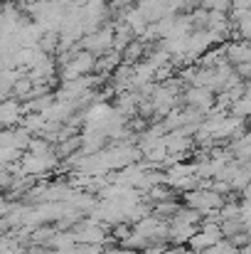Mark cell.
Listing matches in <instances>:
<instances>
[{"label":"cell","instance_id":"cell-18","mask_svg":"<svg viewBox=\"0 0 251 254\" xmlns=\"http://www.w3.org/2000/svg\"><path fill=\"white\" fill-rule=\"evenodd\" d=\"M249 119H251V116H249Z\"/></svg>","mask_w":251,"mask_h":254},{"label":"cell","instance_id":"cell-14","mask_svg":"<svg viewBox=\"0 0 251 254\" xmlns=\"http://www.w3.org/2000/svg\"><path fill=\"white\" fill-rule=\"evenodd\" d=\"M247 227H244V222L237 217V220H222V235H224V240H229V237H234L237 232H244Z\"/></svg>","mask_w":251,"mask_h":254},{"label":"cell","instance_id":"cell-2","mask_svg":"<svg viewBox=\"0 0 251 254\" xmlns=\"http://www.w3.org/2000/svg\"><path fill=\"white\" fill-rule=\"evenodd\" d=\"M74 240L77 245H96V247H106L108 242H113L111 232L106 230V225L96 222V220H86V222H77L74 225Z\"/></svg>","mask_w":251,"mask_h":254},{"label":"cell","instance_id":"cell-17","mask_svg":"<svg viewBox=\"0 0 251 254\" xmlns=\"http://www.w3.org/2000/svg\"><path fill=\"white\" fill-rule=\"evenodd\" d=\"M242 200H244V202H251V183L242 190Z\"/></svg>","mask_w":251,"mask_h":254},{"label":"cell","instance_id":"cell-8","mask_svg":"<svg viewBox=\"0 0 251 254\" xmlns=\"http://www.w3.org/2000/svg\"><path fill=\"white\" fill-rule=\"evenodd\" d=\"M121 62H123L121 52H118V50H108L106 55L96 57V72H101V74H113V69H116Z\"/></svg>","mask_w":251,"mask_h":254},{"label":"cell","instance_id":"cell-3","mask_svg":"<svg viewBox=\"0 0 251 254\" xmlns=\"http://www.w3.org/2000/svg\"><path fill=\"white\" fill-rule=\"evenodd\" d=\"M96 69V55L86 52V50H74L72 55H67L64 60V79L72 82V79H79L86 77Z\"/></svg>","mask_w":251,"mask_h":254},{"label":"cell","instance_id":"cell-13","mask_svg":"<svg viewBox=\"0 0 251 254\" xmlns=\"http://www.w3.org/2000/svg\"><path fill=\"white\" fill-rule=\"evenodd\" d=\"M17 116H20V109H17V104H12V101H7V104H0V124H2V126H5V124H12Z\"/></svg>","mask_w":251,"mask_h":254},{"label":"cell","instance_id":"cell-4","mask_svg":"<svg viewBox=\"0 0 251 254\" xmlns=\"http://www.w3.org/2000/svg\"><path fill=\"white\" fill-rule=\"evenodd\" d=\"M82 50L91 52V55H96V57H101V55H106L108 50H113V22L101 25L99 30L84 35L82 37Z\"/></svg>","mask_w":251,"mask_h":254},{"label":"cell","instance_id":"cell-1","mask_svg":"<svg viewBox=\"0 0 251 254\" xmlns=\"http://www.w3.org/2000/svg\"><path fill=\"white\" fill-rule=\"evenodd\" d=\"M182 197H185V205L192 207V210H197L202 217L207 212L219 210L224 205V195L217 192V190H212V188H207V185H200L195 190H187V192H182Z\"/></svg>","mask_w":251,"mask_h":254},{"label":"cell","instance_id":"cell-11","mask_svg":"<svg viewBox=\"0 0 251 254\" xmlns=\"http://www.w3.org/2000/svg\"><path fill=\"white\" fill-rule=\"evenodd\" d=\"M239 215H242V202L224 200V205L219 207V220H237Z\"/></svg>","mask_w":251,"mask_h":254},{"label":"cell","instance_id":"cell-12","mask_svg":"<svg viewBox=\"0 0 251 254\" xmlns=\"http://www.w3.org/2000/svg\"><path fill=\"white\" fill-rule=\"evenodd\" d=\"M172 217H175V220H182V222H190V225H200V222H202V215H200L197 210L187 207V205H180V210H177Z\"/></svg>","mask_w":251,"mask_h":254},{"label":"cell","instance_id":"cell-10","mask_svg":"<svg viewBox=\"0 0 251 254\" xmlns=\"http://www.w3.org/2000/svg\"><path fill=\"white\" fill-rule=\"evenodd\" d=\"M177 210H180V202H177L175 197H170V200H163V202H155V205H153V215H158V217H163V220H170Z\"/></svg>","mask_w":251,"mask_h":254},{"label":"cell","instance_id":"cell-16","mask_svg":"<svg viewBox=\"0 0 251 254\" xmlns=\"http://www.w3.org/2000/svg\"><path fill=\"white\" fill-rule=\"evenodd\" d=\"M202 7V0H182V10H195Z\"/></svg>","mask_w":251,"mask_h":254},{"label":"cell","instance_id":"cell-9","mask_svg":"<svg viewBox=\"0 0 251 254\" xmlns=\"http://www.w3.org/2000/svg\"><path fill=\"white\" fill-rule=\"evenodd\" d=\"M229 114L239 116V119H249L251 116V91H244V96H239L232 106H229Z\"/></svg>","mask_w":251,"mask_h":254},{"label":"cell","instance_id":"cell-7","mask_svg":"<svg viewBox=\"0 0 251 254\" xmlns=\"http://www.w3.org/2000/svg\"><path fill=\"white\" fill-rule=\"evenodd\" d=\"M146 50H148V45H146L141 37H136V40H131V42L121 50V57H123V62H126V64H136V62H141V60H143Z\"/></svg>","mask_w":251,"mask_h":254},{"label":"cell","instance_id":"cell-5","mask_svg":"<svg viewBox=\"0 0 251 254\" xmlns=\"http://www.w3.org/2000/svg\"><path fill=\"white\" fill-rule=\"evenodd\" d=\"M182 101H185V106L207 114V111L214 106L217 94H214L212 89H207V86H187V89L182 91Z\"/></svg>","mask_w":251,"mask_h":254},{"label":"cell","instance_id":"cell-6","mask_svg":"<svg viewBox=\"0 0 251 254\" xmlns=\"http://www.w3.org/2000/svg\"><path fill=\"white\" fill-rule=\"evenodd\" d=\"M200 230V225H190V222H182V220H175L170 217V232H167V242L172 245H187L190 237Z\"/></svg>","mask_w":251,"mask_h":254},{"label":"cell","instance_id":"cell-15","mask_svg":"<svg viewBox=\"0 0 251 254\" xmlns=\"http://www.w3.org/2000/svg\"><path fill=\"white\" fill-rule=\"evenodd\" d=\"M234 245L229 242V240H219L217 245H212V247H207V250H202V252L197 254H234Z\"/></svg>","mask_w":251,"mask_h":254}]
</instances>
